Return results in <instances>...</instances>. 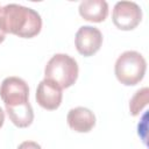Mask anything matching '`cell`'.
Masks as SVG:
<instances>
[{
	"label": "cell",
	"instance_id": "obj_1",
	"mask_svg": "<svg viewBox=\"0 0 149 149\" xmlns=\"http://www.w3.org/2000/svg\"><path fill=\"white\" fill-rule=\"evenodd\" d=\"M42 29L41 15L33 8L9 3L0 9V30L22 38H31Z\"/></svg>",
	"mask_w": 149,
	"mask_h": 149
},
{
	"label": "cell",
	"instance_id": "obj_2",
	"mask_svg": "<svg viewBox=\"0 0 149 149\" xmlns=\"http://www.w3.org/2000/svg\"><path fill=\"white\" fill-rule=\"evenodd\" d=\"M78 64L74 58L66 54L54 55L45 65V79L56 83L61 88L72 86L78 78Z\"/></svg>",
	"mask_w": 149,
	"mask_h": 149
},
{
	"label": "cell",
	"instance_id": "obj_3",
	"mask_svg": "<svg viewBox=\"0 0 149 149\" xmlns=\"http://www.w3.org/2000/svg\"><path fill=\"white\" fill-rule=\"evenodd\" d=\"M147 70V62L144 57L134 50L122 52L114 66V72L116 79L126 85V86H134L139 84L146 73Z\"/></svg>",
	"mask_w": 149,
	"mask_h": 149
},
{
	"label": "cell",
	"instance_id": "obj_4",
	"mask_svg": "<svg viewBox=\"0 0 149 149\" xmlns=\"http://www.w3.org/2000/svg\"><path fill=\"white\" fill-rule=\"evenodd\" d=\"M28 84L20 77H7L0 86V98L6 107H14L29 102Z\"/></svg>",
	"mask_w": 149,
	"mask_h": 149
},
{
	"label": "cell",
	"instance_id": "obj_5",
	"mask_svg": "<svg viewBox=\"0 0 149 149\" xmlns=\"http://www.w3.org/2000/svg\"><path fill=\"white\" fill-rule=\"evenodd\" d=\"M112 20L120 30H133L142 20L141 7L133 1H119L113 8Z\"/></svg>",
	"mask_w": 149,
	"mask_h": 149
},
{
	"label": "cell",
	"instance_id": "obj_6",
	"mask_svg": "<svg viewBox=\"0 0 149 149\" xmlns=\"http://www.w3.org/2000/svg\"><path fill=\"white\" fill-rule=\"evenodd\" d=\"M74 44L77 51L80 55L85 57L93 56L99 51L102 44V34L95 27L83 26L76 33Z\"/></svg>",
	"mask_w": 149,
	"mask_h": 149
},
{
	"label": "cell",
	"instance_id": "obj_7",
	"mask_svg": "<svg viewBox=\"0 0 149 149\" xmlns=\"http://www.w3.org/2000/svg\"><path fill=\"white\" fill-rule=\"evenodd\" d=\"M62 88L54 81L43 79L36 90V101L37 104L48 111L57 109L62 104Z\"/></svg>",
	"mask_w": 149,
	"mask_h": 149
},
{
	"label": "cell",
	"instance_id": "obj_8",
	"mask_svg": "<svg viewBox=\"0 0 149 149\" xmlns=\"http://www.w3.org/2000/svg\"><path fill=\"white\" fill-rule=\"evenodd\" d=\"M66 121L69 127L77 133H88L95 126V116L86 107L71 108L68 113Z\"/></svg>",
	"mask_w": 149,
	"mask_h": 149
},
{
	"label": "cell",
	"instance_id": "obj_9",
	"mask_svg": "<svg viewBox=\"0 0 149 149\" xmlns=\"http://www.w3.org/2000/svg\"><path fill=\"white\" fill-rule=\"evenodd\" d=\"M79 14L84 20L102 22L108 15V5L105 0H84L79 5Z\"/></svg>",
	"mask_w": 149,
	"mask_h": 149
},
{
	"label": "cell",
	"instance_id": "obj_10",
	"mask_svg": "<svg viewBox=\"0 0 149 149\" xmlns=\"http://www.w3.org/2000/svg\"><path fill=\"white\" fill-rule=\"evenodd\" d=\"M6 112L9 120L19 128H26L33 123L34 111L29 102L14 107H6Z\"/></svg>",
	"mask_w": 149,
	"mask_h": 149
},
{
	"label": "cell",
	"instance_id": "obj_11",
	"mask_svg": "<svg viewBox=\"0 0 149 149\" xmlns=\"http://www.w3.org/2000/svg\"><path fill=\"white\" fill-rule=\"evenodd\" d=\"M148 94H149L148 87H143L141 90H137L135 94L132 97L129 101V111L133 116L139 115L140 111L148 104Z\"/></svg>",
	"mask_w": 149,
	"mask_h": 149
},
{
	"label": "cell",
	"instance_id": "obj_12",
	"mask_svg": "<svg viewBox=\"0 0 149 149\" xmlns=\"http://www.w3.org/2000/svg\"><path fill=\"white\" fill-rule=\"evenodd\" d=\"M16 149H42L41 146L34 141H24L21 144H19V147Z\"/></svg>",
	"mask_w": 149,
	"mask_h": 149
},
{
	"label": "cell",
	"instance_id": "obj_13",
	"mask_svg": "<svg viewBox=\"0 0 149 149\" xmlns=\"http://www.w3.org/2000/svg\"><path fill=\"white\" fill-rule=\"evenodd\" d=\"M3 121H5V113H3V111H2L1 107H0V128H1L2 125H3Z\"/></svg>",
	"mask_w": 149,
	"mask_h": 149
},
{
	"label": "cell",
	"instance_id": "obj_14",
	"mask_svg": "<svg viewBox=\"0 0 149 149\" xmlns=\"http://www.w3.org/2000/svg\"><path fill=\"white\" fill-rule=\"evenodd\" d=\"M0 9H1V7H0Z\"/></svg>",
	"mask_w": 149,
	"mask_h": 149
}]
</instances>
